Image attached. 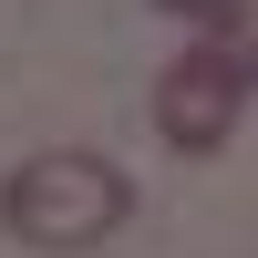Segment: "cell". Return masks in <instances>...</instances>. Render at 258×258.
Returning a JSON list of instances; mask_svg holds the SVG:
<instances>
[{
    "instance_id": "cell-2",
    "label": "cell",
    "mask_w": 258,
    "mask_h": 258,
    "mask_svg": "<svg viewBox=\"0 0 258 258\" xmlns=\"http://www.w3.org/2000/svg\"><path fill=\"white\" fill-rule=\"evenodd\" d=\"M238 114H248L238 41H186V52L155 73V135L176 145V155H217V145L238 135Z\"/></svg>"
},
{
    "instance_id": "cell-3",
    "label": "cell",
    "mask_w": 258,
    "mask_h": 258,
    "mask_svg": "<svg viewBox=\"0 0 258 258\" xmlns=\"http://www.w3.org/2000/svg\"><path fill=\"white\" fill-rule=\"evenodd\" d=\"M145 11H176V21H197L207 41H238V31H248V0H145Z\"/></svg>"
},
{
    "instance_id": "cell-1",
    "label": "cell",
    "mask_w": 258,
    "mask_h": 258,
    "mask_svg": "<svg viewBox=\"0 0 258 258\" xmlns=\"http://www.w3.org/2000/svg\"><path fill=\"white\" fill-rule=\"evenodd\" d=\"M124 217H135L124 165L83 155V145H52V155L11 165V186H0V238H11V248H41V258H83V248H103Z\"/></svg>"
},
{
    "instance_id": "cell-4",
    "label": "cell",
    "mask_w": 258,
    "mask_h": 258,
    "mask_svg": "<svg viewBox=\"0 0 258 258\" xmlns=\"http://www.w3.org/2000/svg\"><path fill=\"white\" fill-rule=\"evenodd\" d=\"M248 83H258V62H248Z\"/></svg>"
}]
</instances>
